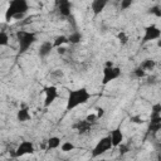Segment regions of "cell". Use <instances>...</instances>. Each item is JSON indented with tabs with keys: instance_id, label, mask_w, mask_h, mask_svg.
Instances as JSON below:
<instances>
[{
	"instance_id": "1",
	"label": "cell",
	"mask_w": 161,
	"mask_h": 161,
	"mask_svg": "<svg viewBox=\"0 0 161 161\" xmlns=\"http://www.w3.org/2000/svg\"><path fill=\"white\" fill-rule=\"evenodd\" d=\"M91 97H92V94L84 87H80V88H77V89H72V91L68 92L65 109L67 111H72V109L77 108L78 106L86 104L91 99Z\"/></svg>"
},
{
	"instance_id": "2",
	"label": "cell",
	"mask_w": 161,
	"mask_h": 161,
	"mask_svg": "<svg viewBox=\"0 0 161 161\" xmlns=\"http://www.w3.org/2000/svg\"><path fill=\"white\" fill-rule=\"evenodd\" d=\"M28 11H29L28 0H10L8 8L5 10V14H4L5 21L9 23L13 19H20Z\"/></svg>"
},
{
	"instance_id": "3",
	"label": "cell",
	"mask_w": 161,
	"mask_h": 161,
	"mask_svg": "<svg viewBox=\"0 0 161 161\" xmlns=\"http://www.w3.org/2000/svg\"><path fill=\"white\" fill-rule=\"evenodd\" d=\"M16 40H18V45H19V54H23L33 45V43L36 40V36L33 31L18 30L16 31Z\"/></svg>"
},
{
	"instance_id": "4",
	"label": "cell",
	"mask_w": 161,
	"mask_h": 161,
	"mask_svg": "<svg viewBox=\"0 0 161 161\" xmlns=\"http://www.w3.org/2000/svg\"><path fill=\"white\" fill-rule=\"evenodd\" d=\"M112 142H111V138L109 136H104L102 137L101 140H98V142L96 143V146L93 147L92 152H91V157L96 158V157H99L101 155H104L106 152H108L111 148H112Z\"/></svg>"
},
{
	"instance_id": "5",
	"label": "cell",
	"mask_w": 161,
	"mask_h": 161,
	"mask_svg": "<svg viewBox=\"0 0 161 161\" xmlns=\"http://www.w3.org/2000/svg\"><path fill=\"white\" fill-rule=\"evenodd\" d=\"M122 74V70L119 67H116V65H112V67H104L103 68V72H102V84L103 86H107L108 83L118 79Z\"/></svg>"
},
{
	"instance_id": "6",
	"label": "cell",
	"mask_w": 161,
	"mask_h": 161,
	"mask_svg": "<svg viewBox=\"0 0 161 161\" xmlns=\"http://www.w3.org/2000/svg\"><path fill=\"white\" fill-rule=\"evenodd\" d=\"M161 36V30L157 25L155 24H150L145 28V33H143V36H142V40L141 43L142 44H146L148 42H152V40H156Z\"/></svg>"
},
{
	"instance_id": "7",
	"label": "cell",
	"mask_w": 161,
	"mask_h": 161,
	"mask_svg": "<svg viewBox=\"0 0 161 161\" xmlns=\"http://www.w3.org/2000/svg\"><path fill=\"white\" fill-rule=\"evenodd\" d=\"M43 92H44V102H43V106H44V108H48L58 98V96H59L58 88L55 86H47V87L43 88Z\"/></svg>"
},
{
	"instance_id": "8",
	"label": "cell",
	"mask_w": 161,
	"mask_h": 161,
	"mask_svg": "<svg viewBox=\"0 0 161 161\" xmlns=\"http://www.w3.org/2000/svg\"><path fill=\"white\" fill-rule=\"evenodd\" d=\"M35 152L34 145L30 141H23L19 143V146L16 147L15 152H14V157H23L25 155H33Z\"/></svg>"
},
{
	"instance_id": "9",
	"label": "cell",
	"mask_w": 161,
	"mask_h": 161,
	"mask_svg": "<svg viewBox=\"0 0 161 161\" xmlns=\"http://www.w3.org/2000/svg\"><path fill=\"white\" fill-rule=\"evenodd\" d=\"M55 4H57V8H58V11L60 13V15H63L64 18L70 16V13H72L70 0H58Z\"/></svg>"
},
{
	"instance_id": "10",
	"label": "cell",
	"mask_w": 161,
	"mask_h": 161,
	"mask_svg": "<svg viewBox=\"0 0 161 161\" xmlns=\"http://www.w3.org/2000/svg\"><path fill=\"white\" fill-rule=\"evenodd\" d=\"M108 1H109V0H92V3H91V9H92L93 15H94V16L99 15V14L104 10V8L107 6Z\"/></svg>"
},
{
	"instance_id": "11",
	"label": "cell",
	"mask_w": 161,
	"mask_h": 161,
	"mask_svg": "<svg viewBox=\"0 0 161 161\" xmlns=\"http://www.w3.org/2000/svg\"><path fill=\"white\" fill-rule=\"evenodd\" d=\"M109 138H111V142H112V146H113V147H117L118 145H121V143L123 142V133H122L121 128L117 127V128H114L113 131H111Z\"/></svg>"
},
{
	"instance_id": "12",
	"label": "cell",
	"mask_w": 161,
	"mask_h": 161,
	"mask_svg": "<svg viewBox=\"0 0 161 161\" xmlns=\"http://www.w3.org/2000/svg\"><path fill=\"white\" fill-rule=\"evenodd\" d=\"M92 125H93V123L88 122L87 119H80V121H77V122L73 125V128H75L80 135H83V133H87L88 131H91Z\"/></svg>"
},
{
	"instance_id": "13",
	"label": "cell",
	"mask_w": 161,
	"mask_h": 161,
	"mask_svg": "<svg viewBox=\"0 0 161 161\" xmlns=\"http://www.w3.org/2000/svg\"><path fill=\"white\" fill-rule=\"evenodd\" d=\"M53 48H54V47H53V42H49V40L43 42L42 45H40V48H39L38 55H39L40 58H47V57L52 53Z\"/></svg>"
},
{
	"instance_id": "14",
	"label": "cell",
	"mask_w": 161,
	"mask_h": 161,
	"mask_svg": "<svg viewBox=\"0 0 161 161\" xmlns=\"http://www.w3.org/2000/svg\"><path fill=\"white\" fill-rule=\"evenodd\" d=\"M30 118H31V114H30L28 107H21L16 112V119H18V122H26V121H30Z\"/></svg>"
},
{
	"instance_id": "15",
	"label": "cell",
	"mask_w": 161,
	"mask_h": 161,
	"mask_svg": "<svg viewBox=\"0 0 161 161\" xmlns=\"http://www.w3.org/2000/svg\"><path fill=\"white\" fill-rule=\"evenodd\" d=\"M60 141H62V140H60L59 137H57V136H53V137H50V138L47 141V151L58 148V147L60 146V143H62Z\"/></svg>"
},
{
	"instance_id": "16",
	"label": "cell",
	"mask_w": 161,
	"mask_h": 161,
	"mask_svg": "<svg viewBox=\"0 0 161 161\" xmlns=\"http://www.w3.org/2000/svg\"><path fill=\"white\" fill-rule=\"evenodd\" d=\"M140 67H141L143 70H152V69L156 67V62H155L153 59H151V58H147V59H145V60L140 64Z\"/></svg>"
},
{
	"instance_id": "17",
	"label": "cell",
	"mask_w": 161,
	"mask_h": 161,
	"mask_svg": "<svg viewBox=\"0 0 161 161\" xmlns=\"http://www.w3.org/2000/svg\"><path fill=\"white\" fill-rule=\"evenodd\" d=\"M68 38V43H70V44H78V43H80V40H82V34L80 33H78V31H73L69 36H67Z\"/></svg>"
},
{
	"instance_id": "18",
	"label": "cell",
	"mask_w": 161,
	"mask_h": 161,
	"mask_svg": "<svg viewBox=\"0 0 161 161\" xmlns=\"http://www.w3.org/2000/svg\"><path fill=\"white\" fill-rule=\"evenodd\" d=\"M67 43H68V38L65 35H59L53 40V47L54 48H59V47H62V45H64Z\"/></svg>"
},
{
	"instance_id": "19",
	"label": "cell",
	"mask_w": 161,
	"mask_h": 161,
	"mask_svg": "<svg viewBox=\"0 0 161 161\" xmlns=\"http://www.w3.org/2000/svg\"><path fill=\"white\" fill-rule=\"evenodd\" d=\"M60 150L63 151V152H69V151H73L74 148H75V146H74V143H72V142H62L60 143Z\"/></svg>"
},
{
	"instance_id": "20",
	"label": "cell",
	"mask_w": 161,
	"mask_h": 161,
	"mask_svg": "<svg viewBox=\"0 0 161 161\" xmlns=\"http://www.w3.org/2000/svg\"><path fill=\"white\" fill-rule=\"evenodd\" d=\"M9 45V35L6 31H0V47Z\"/></svg>"
},
{
	"instance_id": "21",
	"label": "cell",
	"mask_w": 161,
	"mask_h": 161,
	"mask_svg": "<svg viewBox=\"0 0 161 161\" xmlns=\"http://www.w3.org/2000/svg\"><path fill=\"white\" fill-rule=\"evenodd\" d=\"M148 14H153L156 18H161V9L158 5H153L148 9Z\"/></svg>"
},
{
	"instance_id": "22",
	"label": "cell",
	"mask_w": 161,
	"mask_h": 161,
	"mask_svg": "<svg viewBox=\"0 0 161 161\" xmlns=\"http://www.w3.org/2000/svg\"><path fill=\"white\" fill-rule=\"evenodd\" d=\"M117 39H118V42L121 43V45H125V44H127V42H128V36H127V34H126L125 31H119V33L117 34Z\"/></svg>"
},
{
	"instance_id": "23",
	"label": "cell",
	"mask_w": 161,
	"mask_h": 161,
	"mask_svg": "<svg viewBox=\"0 0 161 161\" xmlns=\"http://www.w3.org/2000/svg\"><path fill=\"white\" fill-rule=\"evenodd\" d=\"M133 75H135L136 78L141 79V78H143V77L146 75V70H143L141 67H137V68L133 70Z\"/></svg>"
},
{
	"instance_id": "24",
	"label": "cell",
	"mask_w": 161,
	"mask_h": 161,
	"mask_svg": "<svg viewBox=\"0 0 161 161\" xmlns=\"http://www.w3.org/2000/svg\"><path fill=\"white\" fill-rule=\"evenodd\" d=\"M135 0H121V4H119V8L121 10H127L128 8H131V5L133 4Z\"/></svg>"
},
{
	"instance_id": "25",
	"label": "cell",
	"mask_w": 161,
	"mask_h": 161,
	"mask_svg": "<svg viewBox=\"0 0 161 161\" xmlns=\"http://www.w3.org/2000/svg\"><path fill=\"white\" fill-rule=\"evenodd\" d=\"M148 130H150L151 132H153V133L157 132V131H160V130H161V122H151Z\"/></svg>"
},
{
	"instance_id": "26",
	"label": "cell",
	"mask_w": 161,
	"mask_h": 161,
	"mask_svg": "<svg viewBox=\"0 0 161 161\" xmlns=\"http://www.w3.org/2000/svg\"><path fill=\"white\" fill-rule=\"evenodd\" d=\"M130 121L131 122H133V123H137V125H141V123H143L145 121H143V118L141 117V116H132L131 118H130Z\"/></svg>"
},
{
	"instance_id": "27",
	"label": "cell",
	"mask_w": 161,
	"mask_h": 161,
	"mask_svg": "<svg viewBox=\"0 0 161 161\" xmlns=\"http://www.w3.org/2000/svg\"><path fill=\"white\" fill-rule=\"evenodd\" d=\"M86 119H87L88 122H91V123H96V122L98 121V118H97V116H96V113H92V114H88V116L86 117Z\"/></svg>"
},
{
	"instance_id": "28",
	"label": "cell",
	"mask_w": 161,
	"mask_h": 161,
	"mask_svg": "<svg viewBox=\"0 0 161 161\" xmlns=\"http://www.w3.org/2000/svg\"><path fill=\"white\" fill-rule=\"evenodd\" d=\"M151 113H161V103H155L152 106V112Z\"/></svg>"
},
{
	"instance_id": "29",
	"label": "cell",
	"mask_w": 161,
	"mask_h": 161,
	"mask_svg": "<svg viewBox=\"0 0 161 161\" xmlns=\"http://www.w3.org/2000/svg\"><path fill=\"white\" fill-rule=\"evenodd\" d=\"M117 147L119 148V153H122V155H123V153H126V152L128 151V146H127V145H125L123 142H122L121 145H118Z\"/></svg>"
},
{
	"instance_id": "30",
	"label": "cell",
	"mask_w": 161,
	"mask_h": 161,
	"mask_svg": "<svg viewBox=\"0 0 161 161\" xmlns=\"http://www.w3.org/2000/svg\"><path fill=\"white\" fill-rule=\"evenodd\" d=\"M96 116H97V118H98V119H101V118L104 116V108L98 107V108H97V113H96Z\"/></svg>"
},
{
	"instance_id": "31",
	"label": "cell",
	"mask_w": 161,
	"mask_h": 161,
	"mask_svg": "<svg viewBox=\"0 0 161 161\" xmlns=\"http://www.w3.org/2000/svg\"><path fill=\"white\" fill-rule=\"evenodd\" d=\"M64 52H65V49H64L63 47H59V48H58V53H59V54H63Z\"/></svg>"
},
{
	"instance_id": "32",
	"label": "cell",
	"mask_w": 161,
	"mask_h": 161,
	"mask_svg": "<svg viewBox=\"0 0 161 161\" xmlns=\"http://www.w3.org/2000/svg\"><path fill=\"white\" fill-rule=\"evenodd\" d=\"M112 65H114V64H113V62H109V60L106 62V64H104V67H112Z\"/></svg>"
},
{
	"instance_id": "33",
	"label": "cell",
	"mask_w": 161,
	"mask_h": 161,
	"mask_svg": "<svg viewBox=\"0 0 161 161\" xmlns=\"http://www.w3.org/2000/svg\"><path fill=\"white\" fill-rule=\"evenodd\" d=\"M155 79H156L155 77H150V78H148V83H155V82H156Z\"/></svg>"
}]
</instances>
